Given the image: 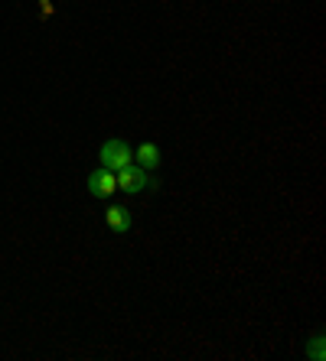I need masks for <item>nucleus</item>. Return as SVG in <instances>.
<instances>
[{
    "label": "nucleus",
    "instance_id": "3",
    "mask_svg": "<svg viewBox=\"0 0 326 361\" xmlns=\"http://www.w3.org/2000/svg\"><path fill=\"white\" fill-rule=\"evenodd\" d=\"M88 192L95 195V199H111L114 192H118V176H114V169L108 166H98L88 173Z\"/></svg>",
    "mask_w": 326,
    "mask_h": 361
},
{
    "label": "nucleus",
    "instance_id": "2",
    "mask_svg": "<svg viewBox=\"0 0 326 361\" xmlns=\"http://www.w3.org/2000/svg\"><path fill=\"white\" fill-rule=\"evenodd\" d=\"M98 160H102V166L108 169H124L128 163H134V147H131L128 140H118V137H111V140L102 143V153H98Z\"/></svg>",
    "mask_w": 326,
    "mask_h": 361
},
{
    "label": "nucleus",
    "instance_id": "4",
    "mask_svg": "<svg viewBox=\"0 0 326 361\" xmlns=\"http://www.w3.org/2000/svg\"><path fill=\"white\" fill-rule=\"evenodd\" d=\"M104 225L111 228L114 235H128L131 231V225H134V219H131V212L124 209V205H108V209H104Z\"/></svg>",
    "mask_w": 326,
    "mask_h": 361
},
{
    "label": "nucleus",
    "instance_id": "5",
    "mask_svg": "<svg viewBox=\"0 0 326 361\" xmlns=\"http://www.w3.org/2000/svg\"><path fill=\"white\" fill-rule=\"evenodd\" d=\"M160 147L157 143H140L138 150H134V163H138L140 169H147V173H154L157 166H160Z\"/></svg>",
    "mask_w": 326,
    "mask_h": 361
},
{
    "label": "nucleus",
    "instance_id": "6",
    "mask_svg": "<svg viewBox=\"0 0 326 361\" xmlns=\"http://www.w3.org/2000/svg\"><path fill=\"white\" fill-rule=\"evenodd\" d=\"M310 358H323V336H317L313 338V348H310Z\"/></svg>",
    "mask_w": 326,
    "mask_h": 361
},
{
    "label": "nucleus",
    "instance_id": "1",
    "mask_svg": "<svg viewBox=\"0 0 326 361\" xmlns=\"http://www.w3.org/2000/svg\"><path fill=\"white\" fill-rule=\"evenodd\" d=\"M114 176H118V189L124 195H140V192H147V189H157V185H160V179H157L154 173L140 169L138 163H128V166L118 169Z\"/></svg>",
    "mask_w": 326,
    "mask_h": 361
}]
</instances>
